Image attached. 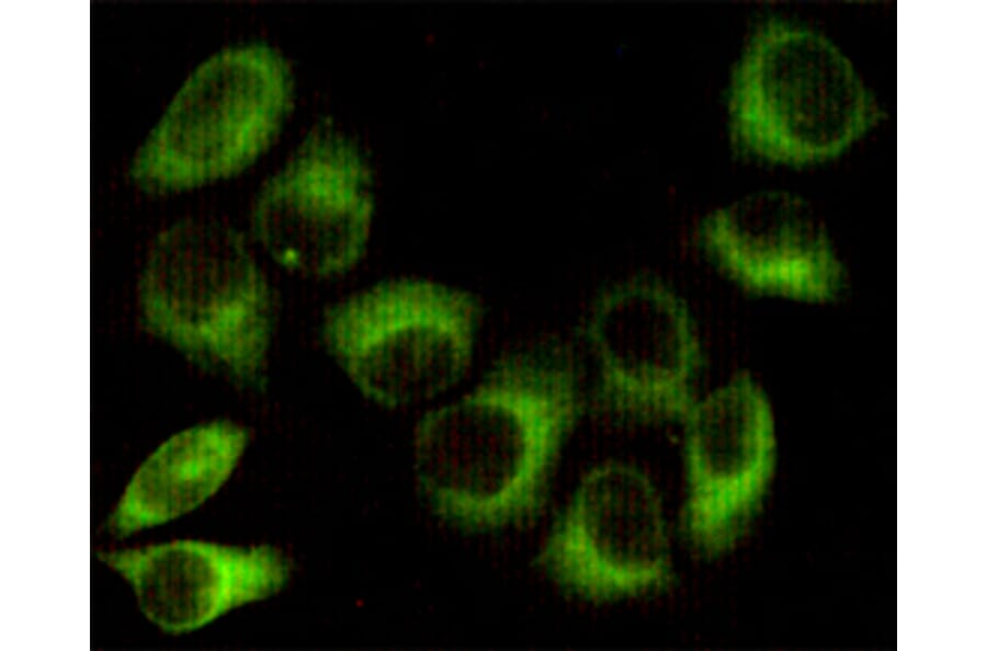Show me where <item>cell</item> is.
<instances>
[{
	"label": "cell",
	"mask_w": 987,
	"mask_h": 651,
	"mask_svg": "<svg viewBox=\"0 0 987 651\" xmlns=\"http://www.w3.org/2000/svg\"><path fill=\"white\" fill-rule=\"evenodd\" d=\"M585 404L581 370L563 345L544 341L500 355L418 420L419 493L436 517L467 533L523 523L541 509Z\"/></svg>",
	"instance_id": "obj_1"
},
{
	"label": "cell",
	"mask_w": 987,
	"mask_h": 651,
	"mask_svg": "<svg viewBox=\"0 0 987 651\" xmlns=\"http://www.w3.org/2000/svg\"><path fill=\"white\" fill-rule=\"evenodd\" d=\"M138 299L151 332L186 357L241 385L263 386L273 297L239 231L203 219L164 230L146 260Z\"/></svg>",
	"instance_id": "obj_2"
},
{
	"label": "cell",
	"mask_w": 987,
	"mask_h": 651,
	"mask_svg": "<svg viewBox=\"0 0 987 651\" xmlns=\"http://www.w3.org/2000/svg\"><path fill=\"white\" fill-rule=\"evenodd\" d=\"M472 290L420 276L379 281L331 305L322 343L370 402L400 409L449 395L470 369L484 324Z\"/></svg>",
	"instance_id": "obj_3"
},
{
	"label": "cell",
	"mask_w": 987,
	"mask_h": 651,
	"mask_svg": "<svg viewBox=\"0 0 987 651\" xmlns=\"http://www.w3.org/2000/svg\"><path fill=\"white\" fill-rule=\"evenodd\" d=\"M877 116L849 58L827 37L786 20L764 22L735 67L727 118L737 146L773 163L832 159Z\"/></svg>",
	"instance_id": "obj_4"
},
{
	"label": "cell",
	"mask_w": 987,
	"mask_h": 651,
	"mask_svg": "<svg viewBox=\"0 0 987 651\" xmlns=\"http://www.w3.org/2000/svg\"><path fill=\"white\" fill-rule=\"evenodd\" d=\"M287 58L265 42L225 47L184 80L139 147L131 175L158 191L194 189L253 164L293 104Z\"/></svg>",
	"instance_id": "obj_5"
},
{
	"label": "cell",
	"mask_w": 987,
	"mask_h": 651,
	"mask_svg": "<svg viewBox=\"0 0 987 651\" xmlns=\"http://www.w3.org/2000/svg\"><path fill=\"white\" fill-rule=\"evenodd\" d=\"M537 566L564 593L592 604L653 596L676 580L662 496L642 467L590 468L549 528Z\"/></svg>",
	"instance_id": "obj_6"
},
{
	"label": "cell",
	"mask_w": 987,
	"mask_h": 651,
	"mask_svg": "<svg viewBox=\"0 0 987 651\" xmlns=\"http://www.w3.org/2000/svg\"><path fill=\"white\" fill-rule=\"evenodd\" d=\"M582 334L595 401L610 414L679 423L705 387L699 320L663 277L634 274L608 285L591 302Z\"/></svg>",
	"instance_id": "obj_7"
},
{
	"label": "cell",
	"mask_w": 987,
	"mask_h": 651,
	"mask_svg": "<svg viewBox=\"0 0 987 651\" xmlns=\"http://www.w3.org/2000/svg\"><path fill=\"white\" fill-rule=\"evenodd\" d=\"M682 427L680 526L689 547L715 560L744 536L769 490L776 422L764 385L739 372L705 386Z\"/></svg>",
	"instance_id": "obj_8"
},
{
	"label": "cell",
	"mask_w": 987,
	"mask_h": 651,
	"mask_svg": "<svg viewBox=\"0 0 987 651\" xmlns=\"http://www.w3.org/2000/svg\"><path fill=\"white\" fill-rule=\"evenodd\" d=\"M375 215L373 174L360 146L331 126L307 134L262 185L252 237L281 269L331 278L364 256Z\"/></svg>",
	"instance_id": "obj_9"
},
{
	"label": "cell",
	"mask_w": 987,
	"mask_h": 651,
	"mask_svg": "<svg viewBox=\"0 0 987 651\" xmlns=\"http://www.w3.org/2000/svg\"><path fill=\"white\" fill-rule=\"evenodd\" d=\"M697 238L718 272L755 294L821 301L847 282L824 221L790 194L763 193L718 207L702 220Z\"/></svg>",
	"instance_id": "obj_10"
},
{
	"label": "cell",
	"mask_w": 987,
	"mask_h": 651,
	"mask_svg": "<svg viewBox=\"0 0 987 651\" xmlns=\"http://www.w3.org/2000/svg\"><path fill=\"white\" fill-rule=\"evenodd\" d=\"M100 559L131 584L143 614L175 635L270 597L290 578L287 559L271 546L175 540L101 552Z\"/></svg>",
	"instance_id": "obj_11"
},
{
	"label": "cell",
	"mask_w": 987,
	"mask_h": 651,
	"mask_svg": "<svg viewBox=\"0 0 987 651\" xmlns=\"http://www.w3.org/2000/svg\"><path fill=\"white\" fill-rule=\"evenodd\" d=\"M248 442V431L226 420L174 434L135 471L109 517V528L127 536L193 511L228 480Z\"/></svg>",
	"instance_id": "obj_12"
}]
</instances>
